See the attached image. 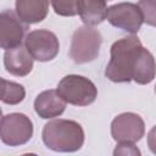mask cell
I'll list each match as a JSON object with an SVG mask.
<instances>
[{
    "label": "cell",
    "instance_id": "6da1fadb",
    "mask_svg": "<svg viewBox=\"0 0 156 156\" xmlns=\"http://www.w3.org/2000/svg\"><path fill=\"white\" fill-rule=\"evenodd\" d=\"M141 48L143 44L135 35L115 41L111 46V58L105 71L106 78L115 83L130 82Z\"/></svg>",
    "mask_w": 156,
    "mask_h": 156
},
{
    "label": "cell",
    "instance_id": "7a4b0ae2",
    "mask_svg": "<svg viewBox=\"0 0 156 156\" xmlns=\"http://www.w3.org/2000/svg\"><path fill=\"white\" fill-rule=\"evenodd\" d=\"M45 146L57 152H74L84 144L82 126L71 119H54L48 122L41 132Z\"/></svg>",
    "mask_w": 156,
    "mask_h": 156
},
{
    "label": "cell",
    "instance_id": "3957f363",
    "mask_svg": "<svg viewBox=\"0 0 156 156\" xmlns=\"http://www.w3.org/2000/svg\"><path fill=\"white\" fill-rule=\"evenodd\" d=\"M56 90L66 104L68 102L74 106H88L98 98L95 84L90 79L78 74H68L63 77Z\"/></svg>",
    "mask_w": 156,
    "mask_h": 156
},
{
    "label": "cell",
    "instance_id": "277c9868",
    "mask_svg": "<svg viewBox=\"0 0 156 156\" xmlns=\"http://www.w3.org/2000/svg\"><path fill=\"white\" fill-rule=\"evenodd\" d=\"M101 43L102 38L99 30L90 26H82L72 35L69 56L78 65L91 62L99 56Z\"/></svg>",
    "mask_w": 156,
    "mask_h": 156
},
{
    "label": "cell",
    "instance_id": "5b68a950",
    "mask_svg": "<svg viewBox=\"0 0 156 156\" xmlns=\"http://www.w3.org/2000/svg\"><path fill=\"white\" fill-rule=\"evenodd\" d=\"M33 123L23 113L13 112L4 116L0 121V140L9 146H20L30 140Z\"/></svg>",
    "mask_w": 156,
    "mask_h": 156
},
{
    "label": "cell",
    "instance_id": "8992f818",
    "mask_svg": "<svg viewBox=\"0 0 156 156\" xmlns=\"http://www.w3.org/2000/svg\"><path fill=\"white\" fill-rule=\"evenodd\" d=\"M24 48L33 60L48 62L56 57L60 50V43L55 33L48 29H35L27 34Z\"/></svg>",
    "mask_w": 156,
    "mask_h": 156
},
{
    "label": "cell",
    "instance_id": "52a82bcc",
    "mask_svg": "<svg viewBox=\"0 0 156 156\" xmlns=\"http://www.w3.org/2000/svg\"><path fill=\"white\" fill-rule=\"evenodd\" d=\"M145 133L143 118L133 112H124L116 116L111 123V135L117 143L134 144L139 141Z\"/></svg>",
    "mask_w": 156,
    "mask_h": 156
},
{
    "label": "cell",
    "instance_id": "ba28073f",
    "mask_svg": "<svg viewBox=\"0 0 156 156\" xmlns=\"http://www.w3.org/2000/svg\"><path fill=\"white\" fill-rule=\"evenodd\" d=\"M106 18L111 26L130 34H136L143 24L140 10L138 5L133 2H119L110 6Z\"/></svg>",
    "mask_w": 156,
    "mask_h": 156
},
{
    "label": "cell",
    "instance_id": "9c48e42d",
    "mask_svg": "<svg viewBox=\"0 0 156 156\" xmlns=\"http://www.w3.org/2000/svg\"><path fill=\"white\" fill-rule=\"evenodd\" d=\"M28 24L23 23L12 10L0 12V48L11 49L22 44Z\"/></svg>",
    "mask_w": 156,
    "mask_h": 156
},
{
    "label": "cell",
    "instance_id": "30bf717a",
    "mask_svg": "<svg viewBox=\"0 0 156 156\" xmlns=\"http://www.w3.org/2000/svg\"><path fill=\"white\" fill-rule=\"evenodd\" d=\"M4 66L10 74L16 77H24L29 74L33 68V57L21 44L5 51Z\"/></svg>",
    "mask_w": 156,
    "mask_h": 156
},
{
    "label": "cell",
    "instance_id": "8fae6325",
    "mask_svg": "<svg viewBox=\"0 0 156 156\" xmlns=\"http://www.w3.org/2000/svg\"><path fill=\"white\" fill-rule=\"evenodd\" d=\"M66 101L60 96L57 90L49 89L41 91L34 100V110L37 115L44 119L54 118L63 113Z\"/></svg>",
    "mask_w": 156,
    "mask_h": 156
},
{
    "label": "cell",
    "instance_id": "7c38bea8",
    "mask_svg": "<svg viewBox=\"0 0 156 156\" xmlns=\"http://www.w3.org/2000/svg\"><path fill=\"white\" fill-rule=\"evenodd\" d=\"M16 15L26 24L39 23L48 16L49 0H16Z\"/></svg>",
    "mask_w": 156,
    "mask_h": 156
},
{
    "label": "cell",
    "instance_id": "4fadbf2b",
    "mask_svg": "<svg viewBox=\"0 0 156 156\" xmlns=\"http://www.w3.org/2000/svg\"><path fill=\"white\" fill-rule=\"evenodd\" d=\"M77 11L85 26H96L106 20L107 6L105 0H78Z\"/></svg>",
    "mask_w": 156,
    "mask_h": 156
},
{
    "label": "cell",
    "instance_id": "5bb4252c",
    "mask_svg": "<svg viewBox=\"0 0 156 156\" xmlns=\"http://www.w3.org/2000/svg\"><path fill=\"white\" fill-rule=\"evenodd\" d=\"M155 78V60L152 54L145 49L144 46L141 48L138 58H136V63L133 71V77L132 80H134L138 84L145 85L149 84L154 80Z\"/></svg>",
    "mask_w": 156,
    "mask_h": 156
},
{
    "label": "cell",
    "instance_id": "9a60e30c",
    "mask_svg": "<svg viewBox=\"0 0 156 156\" xmlns=\"http://www.w3.org/2000/svg\"><path fill=\"white\" fill-rule=\"evenodd\" d=\"M26 98V89L22 84L6 80L0 77V100L7 105H17Z\"/></svg>",
    "mask_w": 156,
    "mask_h": 156
},
{
    "label": "cell",
    "instance_id": "2e32d148",
    "mask_svg": "<svg viewBox=\"0 0 156 156\" xmlns=\"http://www.w3.org/2000/svg\"><path fill=\"white\" fill-rule=\"evenodd\" d=\"M50 1L55 13L58 16L72 17L78 15L77 11L78 0H50Z\"/></svg>",
    "mask_w": 156,
    "mask_h": 156
},
{
    "label": "cell",
    "instance_id": "e0dca14e",
    "mask_svg": "<svg viewBox=\"0 0 156 156\" xmlns=\"http://www.w3.org/2000/svg\"><path fill=\"white\" fill-rule=\"evenodd\" d=\"M155 1L156 0H139L138 2V7L143 16V22L149 26H155Z\"/></svg>",
    "mask_w": 156,
    "mask_h": 156
},
{
    "label": "cell",
    "instance_id": "ac0fdd59",
    "mask_svg": "<svg viewBox=\"0 0 156 156\" xmlns=\"http://www.w3.org/2000/svg\"><path fill=\"white\" fill-rule=\"evenodd\" d=\"M113 155H140V151L136 149V146H134V144H129V143H118V145L116 146Z\"/></svg>",
    "mask_w": 156,
    "mask_h": 156
},
{
    "label": "cell",
    "instance_id": "d6986e66",
    "mask_svg": "<svg viewBox=\"0 0 156 156\" xmlns=\"http://www.w3.org/2000/svg\"><path fill=\"white\" fill-rule=\"evenodd\" d=\"M1 118H2V111H1V108H0V121H1Z\"/></svg>",
    "mask_w": 156,
    "mask_h": 156
},
{
    "label": "cell",
    "instance_id": "ffe728a7",
    "mask_svg": "<svg viewBox=\"0 0 156 156\" xmlns=\"http://www.w3.org/2000/svg\"><path fill=\"white\" fill-rule=\"evenodd\" d=\"M105 1H110V0H105Z\"/></svg>",
    "mask_w": 156,
    "mask_h": 156
}]
</instances>
